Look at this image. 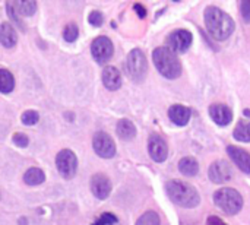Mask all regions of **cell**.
Listing matches in <instances>:
<instances>
[{"label": "cell", "mask_w": 250, "mask_h": 225, "mask_svg": "<svg viewBox=\"0 0 250 225\" xmlns=\"http://www.w3.org/2000/svg\"><path fill=\"white\" fill-rule=\"evenodd\" d=\"M204 18H205V26L208 32L217 41H224L234 32L236 25H234L233 18L215 6L207 7Z\"/></svg>", "instance_id": "cell-1"}, {"label": "cell", "mask_w": 250, "mask_h": 225, "mask_svg": "<svg viewBox=\"0 0 250 225\" xmlns=\"http://www.w3.org/2000/svg\"><path fill=\"white\" fill-rule=\"evenodd\" d=\"M166 190L168 198L182 208H195L201 202V196L198 190L188 182L170 180L166 184Z\"/></svg>", "instance_id": "cell-2"}, {"label": "cell", "mask_w": 250, "mask_h": 225, "mask_svg": "<svg viewBox=\"0 0 250 225\" xmlns=\"http://www.w3.org/2000/svg\"><path fill=\"white\" fill-rule=\"evenodd\" d=\"M152 60L158 72L167 79H177L182 75V63L170 48L157 47L152 53Z\"/></svg>", "instance_id": "cell-3"}, {"label": "cell", "mask_w": 250, "mask_h": 225, "mask_svg": "<svg viewBox=\"0 0 250 225\" xmlns=\"http://www.w3.org/2000/svg\"><path fill=\"white\" fill-rule=\"evenodd\" d=\"M214 204L227 215H236L243 208L242 195L230 187H223L214 193Z\"/></svg>", "instance_id": "cell-4"}, {"label": "cell", "mask_w": 250, "mask_h": 225, "mask_svg": "<svg viewBox=\"0 0 250 225\" xmlns=\"http://www.w3.org/2000/svg\"><path fill=\"white\" fill-rule=\"evenodd\" d=\"M125 70L126 75L135 82H142L145 79L148 72V63L145 54L139 48H135L129 53L125 63Z\"/></svg>", "instance_id": "cell-5"}, {"label": "cell", "mask_w": 250, "mask_h": 225, "mask_svg": "<svg viewBox=\"0 0 250 225\" xmlns=\"http://www.w3.org/2000/svg\"><path fill=\"white\" fill-rule=\"evenodd\" d=\"M56 167L64 179H72L78 170V158L73 151L63 149L56 157Z\"/></svg>", "instance_id": "cell-6"}, {"label": "cell", "mask_w": 250, "mask_h": 225, "mask_svg": "<svg viewBox=\"0 0 250 225\" xmlns=\"http://www.w3.org/2000/svg\"><path fill=\"white\" fill-rule=\"evenodd\" d=\"M192 32L188 29H176L167 37V48H170L174 54H182L189 50L192 45Z\"/></svg>", "instance_id": "cell-7"}, {"label": "cell", "mask_w": 250, "mask_h": 225, "mask_svg": "<svg viewBox=\"0 0 250 225\" xmlns=\"http://www.w3.org/2000/svg\"><path fill=\"white\" fill-rule=\"evenodd\" d=\"M113 53H114V47L108 37H97L92 41L91 54L97 63H100V64L107 63L113 57Z\"/></svg>", "instance_id": "cell-8"}, {"label": "cell", "mask_w": 250, "mask_h": 225, "mask_svg": "<svg viewBox=\"0 0 250 225\" xmlns=\"http://www.w3.org/2000/svg\"><path fill=\"white\" fill-rule=\"evenodd\" d=\"M94 151L101 158H113L116 155V143L105 132H97L92 139Z\"/></svg>", "instance_id": "cell-9"}, {"label": "cell", "mask_w": 250, "mask_h": 225, "mask_svg": "<svg viewBox=\"0 0 250 225\" xmlns=\"http://www.w3.org/2000/svg\"><path fill=\"white\" fill-rule=\"evenodd\" d=\"M208 176L211 179V182L221 184V183H227L229 180H231L233 177V168L227 161H215L211 164L209 170H208Z\"/></svg>", "instance_id": "cell-10"}, {"label": "cell", "mask_w": 250, "mask_h": 225, "mask_svg": "<svg viewBox=\"0 0 250 225\" xmlns=\"http://www.w3.org/2000/svg\"><path fill=\"white\" fill-rule=\"evenodd\" d=\"M111 187H113L111 182L105 174L97 173V174L92 176V179H91V192L97 199H100V201L107 199L110 196V193H111Z\"/></svg>", "instance_id": "cell-11"}, {"label": "cell", "mask_w": 250, "mask_h": 225, "mask_svg": "<svg viewBox=\"0 0 250 225\" xmlns=\"http://www.w3.org/2000/svg\"><path fill=\"white\" fill-rule=\"evenodd\" d=\"M148 152L155 163H164L168 157V148L166 141L158 135H152L148 142Z\"/></svg>", "instance_id": "cell-12"}, {"label": "cell", "mask_w": 250, "mask_h": 225, "mask_svg": "<svg viewBox=\"0 0 250 225\" xmlns=\"http://www.w3.org/2000/svg\"><path fill=\"white\" fill-rule=\"evenodd\" d=\"M209 116L218 126H227L233 120V111L226 104H212L209 107Z\"/></svg>", "instance_id": "cell-13"}, {"label": "cell", "mask_w": 250, "mask_h": 225, "mask_svg": "<svg viewBox=\"0 0 250 225\" xmlns=\"http://www.w3.org/2000/svg\"><path fill=\"white\" fill-rule=\"evenodd\" d=\"M227 152L231 158V161L246 174H250V154L245 149H240L234 145L227 146Z\"/></svg>", "instance_id": "cell-14"}, {"label": "cell", "mask_w": 250, "mask_h": 225, "mask_svg": "<svg viewBox=\"0 0 250 225\" xmlns=\"http://www.w3.org/2000/svg\"><path fill=\"white\" fill-rule=\"evenodd\" d=\"M103 83L110 91H117L122 86V75L117 67L107 66L103 70Z\"/></svg>", "instance_id": "cell-15"}, {"label": "cell", "mask_w": 250, "mask_h": 225, "mask_svg": "<svg viewBox=\"0 0 250 225\" xmlns=\"http://www.w3.org/2000/svg\"><path fill=\"white\" fill-rule=\"evenodd\" d=\"M190 116H192V111L188 107L180 105V104H174L168 110V117L176 126H186L190 120Z\"/></svg>", "instance_id": "cell-16"}, {"label": "cell", "mask_w": 250, "mask_h": 225, "mask_svg": "<svg viewBox=\"0 0 250 225\" xmlns=\"http://www.w3.org/2000/svg\"><path fill=\"white\" fill-rule=\"evenodd\" d=\"M233 136L240 142H250V110H245V117L237 123Z\"/></svg>", "instance_id": "cell-17"}, {"label": "cell", "mask_w": 250, "mask_h": 225, "mask_svg": "<svg viewBox=\"0 0 250 225\" xmlns=\"http://www.w3.org/2000/svg\"><path fill=\"white\" fill-rule=\"evenodd\" d=\"M0 42L6 48H13L18 42V35L15 28L9 22L0 23Z\"/></svg>", "instance_id": "cell-18"}, {"label": "cell", "mask_w": 250, "mask_h": 225, "mask_svg": "<svg viewBox=\"0 0 250 225\" xmlns=\"http://www.w3.org/2000/svg\"><path fill=\"white\" fill-rule=\"evenodd\" d=\"M116 132H117V136L120 139H123V141H132L136 136V127L127 119H122V120L117 122Z\"/></svg>", "instance_id": "cell-19"}, {"label": "cell", "mask_w": 250, "mask_h": 225, "mask_svg": "<svg viewBox=\"0 0 250 225\" xmlns=\"http://www.w3.org/2000/svg\"><path fill=\"white\" fill-rule=\"evenodd\" d=\"M179 170L183 176H189V177H193L199 173V164L195 158L192 157H185L180 160L179 163Z\"/></svg>", "instance_id": "cell-20"}, {"label": "cell", "mask_w": 250, "mask_h": 225, "mask_svg": "<svg viewBox=\"0 0 250 225\" xmlns=\"http://www.w3.org/2000/svg\"><path fill=\"white\" fill-rule=\"evenodd\" d=\"M45 180V174L41 168H37V167H32L29 170H26V173L23 174V182L28 184V186H38L41 183H44Z\"/></svg>", "instance_id": "cell-21"}, {"label": "cell", "mask_w": 250, "mask_h": 225, "mask_svg": "<svg viewBox=\"0 0 250 225\" xmlns=\"http://www.w3.org/2000/svg\"><path fill=\"white\" fill-rule=\"evenodd\" d=\"M13 9L16 10V13H19L21 16H32L37 10V3L32 0H25V1H12Z\"/></svg>", "instance_id": "cell-22"}, {"label": "cell", "mask_w": 250, "mask_h": 225, "mask_svg": "<svg viewBox=\"0 0 250 225\" xmlns=\"http://www.w3.org/2000/svg\"><path fill=\"white\" fill-rule=\"evenodd\" d=\"M13 88H15L13 75L6 69H0V92L1 94H9V92L13 91Z\"/></svg>", "instance_id": "cell-23"}, {"label": "cell", "mask_w": 250, "mask_h": 225, "mask_svg": "<svg viewBox=\"0 0 250 225\" xmlns=\"http://www.w3.org/2000/svg\"><path fill=\"white\" fill-rule=\"evenodd\" d=\"M161 224V220L158 217L157 212L154 211H148L145 212L144 215H141L136 221V225H160Z\"/></svg>", "instance_id": "cell-24"}, {"label": "cell", "mask_w": 250, "mask_h": 225, "mask_svg": "<svg viewBox=\"0 0 250 225\" xmlns=\"http://www.w3.org/2000/svg\"><path fill=\"white\" fill-rule=\"evenodd\" d=\"M78 35H79V28H78V25L75 22H70V23H67L64 26V29H63V38H64V41L73 42V41H76Z\"/></svg>", "instance_id": "cell-25"}, {"label": "cell", "mask_w": 250, "mask_h": 225, "mask_svg": "<svg viewBox=\"0 0 250 225\" xmlns=\"http://www.w3.org/2000/svg\"><path fill=\"white\" fill-rule=\"evenodd\" d=\"M6 12H7V16L10 18V20L21 29V31H25V25L22 23V20H21V18L18 16V13H16V10L13 9V6H12V1H7L6 3Z\"/></svg>", "instance_id": "cell-26"}, {"label": "cell", "mask_w": 250, "mask_h": 225, "mask_svg": "<svg viewBox=\"0 0 250 225\" xmlns=\"http://www.w3.org/2000/svg\"><path fill=\"white\" fill-rule=\"evenodd\" d=\"M38 120H40V114L34 110H28L22 114V123L26 126L35 124V123H38Z\"/></svg>", "instance_id": "cell-27"}, {"label": "cell", "mask_w": 250, "mask_h": 225, "mask_svg": "<svg viewBox=\"0 0 250 225\" xmlns=\"http://www.w3.org/2000/svg\"><path fill=\"white\" fill-rule=\"evenodd\" d=\"M117 223H119L117 217L110 214V212H107V214H103L92 225H116Z\"/></svg>", "instance_id": "cell-28"}, {"label": "cell", "mask_w": 250, "mask_h": 225, "mask_svg": "<svg viewBox=\"0 0 250 225\" xmlns=\"http://www.w3.org/2000/svg\"><path fill=\"white\" fill-rule=\"evenodd\" d=\"M88 22H89L92 26L100 28V26L103 25V22H104V16H103V13H101L100 10H92V12L89 13V16H88Z\"/></svg>", "instance_id": "cell-29"}, {"label": "cell", "mask_w": 250, "mask_h": 225, "mask_svg": "<svg viewBox=\"0 0 250 225\" xmlns=\"http://www.w3.org/2000/svg\"><path fill=\"white\" fill-rule=\"evenodd\" d=\"M12 142H13L16 146H19V148H25V146H28L29 139H28V136L23 135V133H15V135L12 136Z\"/></svg>", "instance_id": "cell-30"}, {"label": "cell", "mask_w": 250, "mask_h": 225, "mask_svg": "<svg viewBox=\"0 0 250 225\" xmlns=\"http://www.w3.org/2000/svg\"><path fill=\"white\" fill-rule=\"evenodd\" d=\"M240 10H242V16L245 19V22H250V0H243L240 3Z\"/></svg>", "instance_id": "cell-31"}, {"label": "cell", "mask_w": 250, "mask_h": 225, "mask_svg": "<svg viewBox=\"0 0 250 225\" xmlns=\"http://www.w3.org/2000/svg\"><path fill=\"white\" fill-rule=\"evenodd\" d=\"M207 225H227L221 218H218V217H209L208 220H207Z\"/></svg>", "instance_id": "cell-32"}, {"label": "cell", "mask_w": 250, "mask_h": 225, "mask_svg": "<svg viewBox=\"0 0 250 225\" xmlns=\"http://www.w3.org/2000/svg\"><path fill=\"white\" fill-rule=\"evenodd\" d=\"M133 9L136 10V13H138V16H139V18H145V16H146V9H145L142 4L136 3V4L133 6Z\"/></svg>", "instance_id": "cell-33"}]
</instances>
